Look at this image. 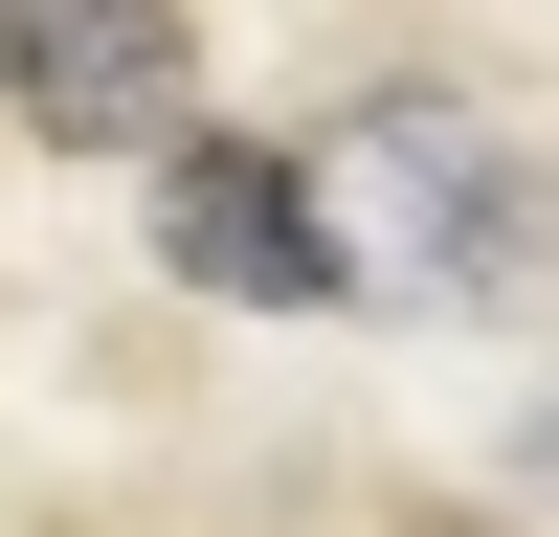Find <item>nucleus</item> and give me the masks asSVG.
<instances>
[{
  "instance_id": "f257e3e1",
  "label": "nucleus",
  "mask_w": 559,
  "mask_h": 537,
  "mask_svg": "<svg viewBox=\"0 0 559 537\" xmlns=\"http://www.w3.org/2000/svg\"><path fill=\"white\" fill-rule=\"evenodd\" d=\"M313 224H336V291H426V313H492L537 268V157L515 112H471V90H358L336 157H313Z\"/></svg>"
},
{
  "instance_id": "f03ea898",
  "label": "nucleus",
  "mask_w": 559,
  "mask_h": 537,
  "mask_svg": "<svg viewBox=\"0 0 559 537\" xmlns=\"http://www.w3.org/2000/svg\"><path fill=\"white\" fill-rule=\"evenodd\" d=\"M179 68H202L179 0H0V112H23L45 157H157Z\"/></svg>"
},
{
  "instance_id": "20e7f679",
  "label": "nucleus",
  "mask_w": 559,
  "mask_h": 537,
  "mask_svg": "<svg viewBox=\"0 0 559 537\" xmlns=\"http://www.w3.org/2000/svg\"><path fill=\"white\" fill-rule=\"evenodd\" d=\"M515 470H537V492H559V403H537V448H515Z\"/></svg>"
},
{
  "instance_id": "7ed1b4c3",
  "label": "nucleus",
  "mask_w": 559,
  "mask_h": 537,
  "mask_svg": "<svg viewBox=\"0 0 559 537\" xmlns=\"http://www.w3.org/2000/svg\"><path fill=\"white\" fill-rule=\"evenodd\" d=\"M157 268L224 291V313H313V291H336L313 157H269V134H157Z\"/></svg>"
}]
</instances>
